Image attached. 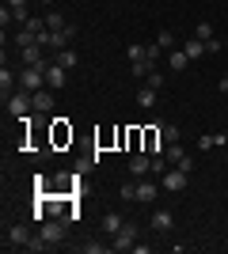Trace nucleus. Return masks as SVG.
I'll use <instances>...</instances> for the list:
<instances>
[{
	"label": "nucleus",
	"mask_w": 228,
	"mask_h": 254,
	"mask_svg": "<svg viewBox=\"0 0 228 254\" xmlns=\"http://www.w3.org/2000/svg\"><path fill=\"white\" fill-rule=\"evenodd\" d=\"M65 228H69L65 216H46V220L38 224V239H42L46 247H57L61 239H65Z\"/></svg>",
	"instance_id": "nucleus-1"
},
{
	"label": "nucleus",
	"mask_w": 228,
	"mask_h": 254,
	"mask_svg": "<svg viewBox=\"0 0 228 254\" xmlns=\"http://www.w3.org/2000/svg\"><path fill=\"white\" fill-rule=\"evenodd\" d=\"M4 106H8L11 118H27L34 110V91H11V95L4 99Z\"/></svg>",
	"instance_id": "nucleus-2"
},
{
	"label": "nucleus",
	"mask_w": 228,
	"mask_h": 254,
	"mask_svg": "<svg viewBox=\"0 0 228 254\" xmlns=\"http://www.w3.org/2000/svg\"><path fill=\"white\" fill-rule=\"evenodd\" d=\"M163 148H167V140H163L160 126H149L141 133V152H149V156H163Z\"/></svg>",
	"instance_id": "nucleus-3"
},
{
	"label": "nucleus",
	"mask_w": 228,
	"mask_h": 254,
	"mask_svg": "<svg viewBox=\"0 0 228 254\" xmlns=\"http://www.w3.org/2000/svg\"><path fill=\"white\" fill-rule=\"evenodd\" d=\"M186 182H190V175H186L183 167H175V163H171V167H167V171L160 175V186H163V190H171V193L186 190Z\"/></svg>",
	"instance_id": "nucleus-4"
},
{
	"label": "nucleus",
	"mask_w": 228,
	"mask_h": 254,
	"mask_svg": "<svg viewBox=\"0 0 228 254\" xmlns=\"http://www.w3.org/2000/svg\"><path fill=\"white\" fill-rule=\"evenodd\" d=\"M19 87H23V91H42V87H46V68H31V64H23Z\"/></svg>",
	"instance_id": "nucleus-5"
},
{
	"label": "nucleus",
	"mask_w": 228,
	"mask_h": 254,
	"mask_svg": "<svg viewBox=\"0 0 228 254\" xmlns=\"http://www.w3.org/2000/svg\"><path fill=\"white\" fill-rule=\"evenodd\" d=\"M133 243H137V224H122L118 232L110 235V247H114V251H133Z\"/></svg>",
	"instance_id": "nucleus-6"
},
{
	"label": "nucleus",
	"mask_w": 228,
	"mask_h": 254,
	"mask_svg": "<svg viewBox=\"0 0 228 254\" xmlns=\"http://www.w3.org/2000/svg\"><path fill=\"white\" fill-rule=\"evenodd\" d=\"M149 171H152V156H149V152H133V156H130V175H133V179H145Z\"/></svg>",
	"instance_id": "nucleus-7"
},
{
	"label": "nucleus",
	"mask_w": 228,
	"mask_h": 254,
	"mask_svg": "<svg viewBox=\"0 0 228 254\" xmlns=\"http://www.w3.org/2000/svg\"><path fill=\"white\" fill-rule=\"evenodd\" d=\"M73 38H76V27H65V31H50V46L46 50H69L73 46Z\"/></svg>",
	"instance_id": "nucleus-8"
},
{
	"label": "nucleus",
	"mask_w": 228,
	"mask_h": 254,
	"mask_svg": "<svg viewBox=\"0 0 228 254\" xmlns=\"http://www.w3.org/2000/svg\"><path fill=\"white\" fill-rule=\"evenodd\" d=\"M31 239H34V235L27 232L23 224H11L8 232H4V243H8V247H27V243H31Z\"/></svg>",
	"instance_id": "nucleus-9"
},
{
	"label": "nucleus",
	"mask_w": 228,
	"mask_h": 254,
	"mask_svg": "<svg viewBox=\"0 0 228 254\" xmlns=\"http://www.w3.org/2000/svg\"><path fill=\"white\" fill-rule=\"evenodd\" d=\"M65 76H69V68L50 64V68H46V87H50V91H61V87H65Z\"/></svg>",
	"instance_id": "nucleus-10"
},
{
	"label": "nucleus",
	"mask_w": 228,
	"mask_h": 254,
	"mask_svg": "<svg viewBox=\"0 0 228 254\" xmlns=\"http://www.w3.org/2000/svg\"><path fill=\"white\" fill-rule=\"evenodd\" d=\"M156 193H160V182H137V190H133V201L149 205V201H156Z\"/></svg>",
	"instance_id": "nucleus-11"
},
{
	"label": "nucleus",
	"mask_w": 228,
	"mask_h": 254,
	"mask_svg": "<svg viewBox=\"0 0 228 254\" xmlns=\"http://www.w3.org/2000/svg\"><path fill=\"white\" fill-rule=\"evenodd\" d=\"M54 91H50V87H42V91H34V110H38V114H50V110H54Z\"/></svg>",
	"instance_id": "nucleus-12"
},
{
	"label": "nucleus",
	"mask_w": 228,
	"mask_h": 254,
	"mask_svg": "<svg viewBox=\"0 0 228 254\" xmlns=\"http://www.w3.org/2000/svg\"><path fill=\"white\" fill-rule=\"evenodd\" d=\"M183 50H186V57H190V61H198V57H206V42H202V38H194V34H190V38H186L183 42Z\"/></svg>",
	"instance_id": "nucleus-13"
},
{
	"label": "nucleus",
	"mask_w": 228,
	"mask_h": 254,
	"mask_svg": "<svg viewBox=\"0 0 228 254\" xmlns=\"http://www.w3.org/2000/svg\"><path fill=\"white\" fill-rule=\"evenodd\" d=\"M50 61H54V64H61V68H76V61H80V57H76V50L69 46V50H57L54 57H50Z\"/></svg>",
	"instance_id": "nucleus-14"
},
{
	"label": "nucleus",
	"mask_w": 228,
	"mask_h": 254,
	"mask_svg": "<svg viewBox=\"0 0 228 254\" xmlns=\"http://www.w3.org/2000/svg\"><path fill=\"white\" fill-rule=\"evenodd\" d=\"M152 228H156V232H171V228H175V216H171L167 209L152 212Z\"/></svg>",
	"instance_id": "nucleus-15"
},
{
	"label": "nucleus",
	"mask_w": 228,
	"mask_h": 254,
	"mask_svg": "<svg viewBox=\"0 0 228 254\" xmlns=\"http://www.w3.org/2000/svg\"><path fill=\"white\" fill-rule=\"evenodd\" d=\"M54 144L61 148V144H73V129L65 126V122H54Z\"/></svg>",
	"instance_id": "nucleus-16"
},
{
	"label": "nucleus",
	"mask_w": 228,
	"mask_h": 254,
	"mask_svg": "<svg viewBox=\"0 0 228 254\" xmlns=\"http://www.w3.org/2000/svg\"><path fill=\"white\" fill-rule=\"evenodd\" d=\"M167 64H171L175 72H183L186 64H190V57H186V50H167Z\"/></svg>",
	"instance_id": "nucleus-17"
},
{
	"label": "nucleus",
	"mask_w": 228,
	"mask_h": 254,
	"mask_svg": "<svg viewBox=\"0 0 228 254\" xmlns=\"http://www.w3.org/2000/svg\"><path fill=\"white\" fill-rule=\"evenodd\" d=\"M15 84H19V76H15L8 64H4V68H0V91H4V99H8V91H11Z\"/></svg>",
	"instance_id": "nucleus-18"
},
{
	"label": "nucleus",
	"mask_w": 228,
	"mask_h": 254,
	"mask_svg": "<svg viewBox=\"0 0 228 254\" xmlns=\"http://www.w3.org/2000/svg\"><path fill=\"white\" fill-rule=\"evenodd\" d=\"M15 46H19V50H27V46H38V34H34L31 27H23V31H15Z\"/></svg>",
	"instance_id": "nucleus-19"
},
{
	"label": "nucleus",
	"mask_w": 228,
	"mask_h": 254,
	"mask_svg": "<svg viewBox=\"0 0 228 254\" xmlns=\"http://www.w3.org/2000/svg\"><path fill=\"white\" fill-rule=\"evenodd\" d=\"M130 72L137 76V80H145V76L152 72V61H149V57H141V61H130Z\"/></svg>",
	"instance_id": "nucleus-20"
},
{
	"label": "nucleus",
	"mask_w": 228,
	"mask_h": 254,
	"mask_svg": "<svg viewBox=\"0 0 228 254\" xmlns=\"http://www.w3.org/2000/svg\"><path fill=\"white\" fill-rule=\"evenodd\" d=\"M122 224H126V220H122L118 212H107V216H103V232H107V235H114V232L122 228Z\"/></svg>",
	"instance_id": "nucleus-21"
},
{
	"label": "nucleus",
	"mask_w": 228,
	"mask_h": 254,
	"mask_svg": "<svg viewBox=\"0 0 228 254\" xmlns=\"http://www.w3.org/2000/svg\"><path fill=\"white\" fill-rule=\"evenodd\" d=\"M163 156H167V163H179V159L190 156V152H186L183 144H167V148H163Z\"/></svg>",
	"instance_id": "nucleus-22"
},
{
	"label": "nucleus",
	"mask_w": 228,
	"mask_h": 254,
	"mask_svg": "<svg viewBox=\"0 0 228 254\" xmlns=\"http://www.w3.org/2000/svg\"><path fill=\"white\" fill-rule=\"evenodd\" d=\"M160 133H163V140H167V144H179V126L163 122V126H160Z\"/></svg>",
	"instance_id": "nucleus-23"
},
{
	"label": "nucleus",
	"mask_w": 228,
	"mask_h": 254,
	"mask_svg": "<svg viewBox=\"0 0 228 254\" xmlns=\"http://www.w3.org/2000/svg\"><path fill=\"white\" fill-rule=\"evenodd\" d=\"M137 103H141V106H145V110H149V106H152V103H156V91H152V87H149V84H145V87H141V91H137Z\"/></svg>",
	"instance_id": "nucleus-24"
},
{
	"label": "nucleus",
	"mask_w": 228,
	"mask_h": 254,
	"mask_svg": "<svg viewBox=\"0 0 228 254\" xmlns=\"http://www.w3.org/2000/svg\"><path fill=\"white\" fill-rule=\"evenodd\" d=\"M141 133H145V129H130V133H126V144H130V152H141Z\"/></svg>",
	"instance_id": "nucleus-25"
},
{
	"label": "nucleus",
	"mask_w": 228,
	"mask_h": 254,
	"mask_svg": "<svg viewBox=\"0 0 228 254\" xmlns=\"http://www.w3.org/2000/svg\"><path fill=\"white\" fill-rule=\"evenodd\" d=\"M46 27H50V31H65L69 23L61 19V15H57V11H50V15H46Z\"/></svg>",
	"instance_id": "nucleus-26"
},
{
	"label": "nucleus",
	"mask_w": 228,
	"mask_h": 254,
	"mask_svg": "<svg viewBox=\"0 0 228 254\" xmlns=\"http://www.w3.org/2000/svg\"><path fill=\"white\" fill-rule=\"evenodd\" d=\"M194 38L209 42V38H213V23H198V27H194Z\"/></svg>",
	"instance_id": "nucleus-27"
},
{
	"label": "nucleus",
	"mask_w": 228,
	"mask_h": 254,
	"mask_svg": "<svg viewBox=\"0 0 228 254\" xmlns=\"http://www.w3.org/2000/svg\"><path fill=\"white\" fill-rule=\"evenodd\" d=\"M156 42H160L163 53H167V50H175V34L171 31H160V34H156Z\"/></svg>",
	"instance_id": "nucleus-28"
},
{
	"label": "nucleus",
	"mask_w": 228,
	"mask_h": 254,
	"mask_svg": "<svg viewBox=\"0 0 228 254\" xmlns=\"http://www.w3.org/2000/svg\"><path fill=\"white\" fill-rule=\"evenodd\" d=\"M160 53H163V46H160V42H152V46H145V57H149L152 64L160 61Z\"/></svg>",
	"instance_id": "nucleus-29"
},
{
	"label": "nucleus",
	"mask_w": 228,
	"mask_h": 254,
	"mask_svg": "<svg viewBox=\"0 0 228 254\" xmlns=\"http://www.w3.org/2000/svg\"><path fill=\"white\" fill-rule=\"evenodd\" d=\"M167 171V156H152V175H163Z\"/></svg>",
	"instance_id": "nucleus-30"
},
{
	"label": "nucleus",
	"mask_w": 228,
	"mask_h": 254,
	"mask_svg": "<svg viewBox=\"0 0 228 254\" xmlns=\"http://www.w3.org/2000/svg\"><path fill=\"white\" fill-rule=\"evenodd\" d=\"M145 84H149L152 91H160V87H163V76L160 72H149V76H145Z\"/></svg>",
	"instance_id": "nucleus-31"
},
{
	"label": "nucleus",
	"mask_w": 228,
	"mask_h": 254,
	"mask_svg": "<svg viewBox=\"0 0 228 254\" xmlns=\"http://www.w3.org/2000/svg\"><path fill=\"white\" fill-rule=\"evenodd\" d=\"M84 251L87 254H103V251H114V247L110 243H84Z\"/></svg>",
	"instance_id": "nucleus-32"
},
{
	"label": "nucleus",
	"mask_w": 228,
	"mask_h": 254,
	"mask_svg": "<svg viewBox=\"0 0 228 254\" xmlns=\"http://www.w3.org/2000/svg\"><path fill=\"white\" fill-rule=\"evenodd\" d=\"M133 190H137V182H126V186H122V197H126V201H133Z\"/></svg>",
	"instance_id": "nucleus-33"
},
{
	"label": "nucleus",
	"mask_w": 228,
	"mask_h": 254,
	"mask_svg": "<svg viewBox=\"0 0 228 254\" xmlns=\"http://www.w3.org/2000/svg\"><path fill=\"white\" fill-rule=\"evenodd\" d=\"M175 167H183L186 175H190V171H194V159H190V156H183V159H179V163H175Z\"/></svg>",
	"instance_id": "nucleus-34"
},
{
	"label": "nucleus",
	"mask_w": 228,
	"mask_h": 254,
	"mask_svg": "<svg viewBox=\"0 0 228 254\" xmlns=\"http://www.w3.org/2000/svg\"><path fill=\"white\" fill-rule=\"evenodd\" d=\"M145 57V46H130V61H141Z\"/></svg>",
	"instance_id": "nucleus-35"
},
{
	"label": "nucleus",
	"mask_w": 228,
	"mask_h": 254,
	"mask_svg": "<svg viewBox=\"0 0 228 254\" xmlns=\"http://www.w3.org/2000/svg\"><path fill=\"white\" fill-rule=\"evenodd\" d=\"M11 8H27V0H8Z\"/></svg>",
	"instance_id": "nucleus-36"
},
{
	"label": "nucleus",
	"mask_w": 228,
	"mask_h": 254,
	"mask_svg": "<svg viewBox=\"0 0 228 254\" xmlns=\"http://www.w3.org/2000/svg\"><path fill=\"white\" fill-rule=\"evenodd\" d=\"M42 4H54V0H42Z\"/></svg>",
	"instance_id": "nucleus-37"
}]
</instances>
